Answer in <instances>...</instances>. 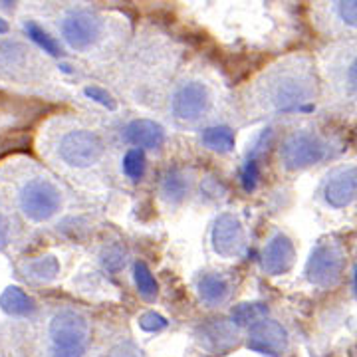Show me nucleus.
<instances>
[{"label": "nucleus", "instance_id": "17", "mask_svg": "<svg viewBox=\"0 0 357 357\" xmlns=\"http://www.w3.org/2000/svg\"><path fill=\"white\" fill-rule=\"evenodd\" d=\"M159 192H161V199L167 204L175 206V204H178L187 197V192H189V178L177 167L169 169L165 175L161 177Z\"/></svg>", "mask_w": 357, "mask_h": 357}, {"label": "nucleus", "instance_id": "4", "mask_svg": "<svg viewBox=\"0 0 357 357\" xmlns=\"http://www.w3.org/2000/svg\"><path fill=\"white\" fill-rule=\"evenodd\" d=\"M50 357H86L89 342V324L72 307L58 310L50 319Z\"/></svg>", "mask_w": 357, "mask_h": 357}, {"label": "nucleus", "instance_id": "8", "mask_svg": "<svg viewBox=\"0 0 357 357\" xmlns=\"http://www.w3.org/2000/svg\"><path fill=\"white\" fill-rule=\"evenodd\" d=\"M20 211L32 222H44L58 215L62 206V192L46 177H32L20 185Z\"/></svg>", "mask_w": 357, "mask_h": 357}, {"label": "nucleus", "instance_id": "25", "mask_svg": "<svg viewBox=\"0 0 357 357\" xmlns=\"http://www.w3.org/2000/svg\"><path fill=\"white\" fill-rule=\"evenodd\" d=\"M141 326H143V330H147V332H157V330L165 328V319L151 312V314H145V316L141 318Z\"/></svg>", "mask_w": 357, "mask_h": 357}, {"label": "nucleus", "instance_id": "9", "mask_svg": "<svg viewBox=\"0 0 357 357\" xmlns=\"http://www.w3.org/2000/svg\"><path fill=\"white\" fill-rule=\"evenodd\" d=\"M62 36L74 50L86 52L93 48L103 36V18L89 10H74L62 20Z\"/></svg>", "mask_w": 357, "mask_h": 357}, {"label": "nucleus", "instance_id": "18", "mask_svg": "<svg viewBox=\"0 0 357 357\" xmlns=\"http://www.w3.org/2000/svg\"><path fill=\"white\" fill-rule=\"evenodd\" d=\"M0 307L13 316H30L34 312V302L24 290L10 286L0 296Z\"/></svg>", "mask_w": 357, "mask_h": 357}, {"label": "nucleus", "instance_id": "29", "mask_svg": "<svg viewBox=\"0 0 357 357\" xmlns=\"http://www.w3.org/2000/svg\"><path fill=\"white\" fill-rule=\"evenodd\" d=\"M6 30H8V24H6V22L2 20V18H0V34H4Z\"/></svg>", "mask_w": 357, "mask_h": 357}, {"label": "nucleus", "instance_id": "23", "mask_svg": "<svg viewBox=\"0 0 357 357\" xmlns=\"http://www.w3.org/2000/svg\"><path fill=\"white\" fill-rule=\"evenodd\" d=\"M26 32H28V36L34 40V42H36L44 52H48V54H52V56H58V54H60V46H58V42L52 38L48 32H44L42 28H38L34 22H28V24H26Z\"/></svg>", "mask_w": 357, "mask_h": 357}, {"label": "nucleus", "instance_id": "15", "mask_svg": "<svg viewBox=\"0 0 357 357\" xmlns=\"http://www.w3.org/2000/svg\"><path fill=\"white\" fill-rule=\"evenodd\" d=\"M123 139L137 149H161L165 143V129L153 119H135L123 129Z\"/></svg>", "mask_w": 357, "mask_h": 357}, {"label": "nucleus", "instance_id": "13", "mask_svg": "<svg viewBox=\"0 0 357 357\" xmlns=\"http://www.w3.org/2000/svg\"><path fill=\"white\" fill-rule=\"evenodd\" d=\"M319 22L342 32H357V0L319 2Z\"/></svg>", "mask_w": 357, "mask_h": 357}, {"label": "nucleus", "instance_id": "27", "mask_svg": "<svg viewBox=\"0 0 357 357\" xmlns=\"http://www.w3.org/2000/svg\"><path fill=\"white\" fill-rule=\"evenodd\" d=\"M86 93H88L89 98H93L96 102L103 103V105H107V107H114V102H112V98L100 88H88L86 89Z\"/></svg>", "mask_w": 357, "mask_h": 357}, {"label": "nucleus", "instance_id": "2", "mask_svg": "<svg viewBox=\"0 0 357 357\" xmlns=\"http://www.w3.org/2000/svg\"><path fill=\"white\" fill-rule=\"evenodd\" d=\"M326 103L345 114H357V42L333 46L324 56Z\"/></svg>", "mask_w": 357, "mask_h": 357}, {"label": "nucleus", "instance_id": "26", "mask_svg": "<svg viewBox=\"0 0 357 357\" xmlns=\"http://www.w3.org/2000/svg\"><path fill=\"white\" fill-rule=\"evenodd\" d=\"M10 241V220L4 215V211H0V248H4Z\"/></svg>", "mask_w": 357, "mask_h": 357}, {"label": "nucleus", "instance_id": "28", "mask_svg": "<svg viewBox=\"0 0 357 357\" xmlns=\"http://www.w3.org/2000/svg\"><path fill=\"white\" fill-rule=\"evenodd\" d=\"M14 2H16V0H0V6H2V8H13Z\"/></svg>", "mask_w": 357, "mask_h": 357}, {"label": "nucleus", "instance_id": "24", "mask_svg": "<svg viewBox=\"0 0 357 357\" xmlns=\"http://www.w3.org/2000/svg\"><path fill=\"white\" fill-rule=\"evenodd\" d=\"M266 316V307L260 306V304H243V306H238L234 310V314H232V319L238 324V326H243V324H255L260 318H264Z\"/></svg>", "mask_w": 357, "mask_h": 357}, {"label": "nucleus", "instance_id": "7", "mask_svg": "<svg viewBox=\"0 0 357 357\" xmlns=\"http://www.w3.org/2000/svg\"><path fill=\"white\" fill-rule=\"evenodd\" d=\"M345 264H347V255L344 244L333 238L319 241L307 258L306 278L310 284L318 288L332 290L344 278Z\"/></svg>", "mask_w": 357, "mask_h": 357}, {"label": "nucleus", "instance_id": "22", "mask_svg": "<svg viewBox=\"0 0 357 357\" xmlns=\"http://www.w3.org/2000/svg\"><path fill=\"white\" fill-rule=\"evenodd\" d=\"M123 171L133 181L143 177V171H145V155H143V149H137V147L129 149L126 157H123Z\"/></svg>", "mask_w": 357, "mask_h": 357}, {"label": "nucleus", "instance_id": "5", "mask_svg": "<svg viewBox=\"0 0 357 357\" xmlns=\"http://www.w3.org/2000/svg\"><path fill=\"white\" fill-rule=\"evenodd\" d=\"M56 153L66 167L77 169V171H88V169L100 167L105 161L107 145L98 131L76 128L66 131L60 137Z\"/></svg>", "mask_w": 357, "mask_h": 357}, {"label": "nucleus", "instance_id": "12", "mask_svg": "<svg viewBox=\"0 0 357 357\" xmlns=\"http://www.w3.org/2000/svg\"><path fill=\"white\" fill-rule=\"evenodd\" d=\"M244 229L234 215H220L213 229V248L222 258H238L244 250Z\"/></svg>", "mask_w": 357, "mask_h": 357}, {"label": "nucleus", "instance_id": "16", "mask_svg": "<svg viewBox=\"0 0 357 357\" xmlns=\"http://www.w3.org/2000/svg\"><path fill=\"white\" fill-rule=\"evenodd\" d=\"M197 290H199V296H201V300L206 306L217 307L227 302V298H229L230 294V284L222 274L206 272V274L199 276Z\"/></svg>", "mask_w": 357, "mask_h": 357}, {"label": "nucleus", "instance_id": "1", "mask_svg": "<svg viewBox=\"0 0 357 357\" xmlns=\"http://www.w3.org/2000/svg\"><path fill=\"white\" fill-rule=\"evenodd\" d=\"M319 98L318 76L304 56H292L266 68L248 89V112L255 117L310 112Z\"/></svg>", "mask_w": 357, "mask_h": 357}, {"label": "nucleus", "instance_id": "21", "mask_svg": "<svg viewBox=\"0 0 357 357\" xmlns=\"http://www.w3.org/2000/svg\"><path fill=\"white\" fill-rule=\"evenodd\" d=\"M58 262H56V258H52V256H46V258H40V260H34V262H30L28 266H26V272L30 274V278H34V280H52L56 274H58Z\"/></svg>", "mask_w": 357, "mask_h": 357}, {"label": "nucleus", "instance_id": "19", "mask_svg": "<svg viewBox=\"0 0 357 357\" xmlns=\"http://www.w3.org/2000/svg\"><path fill=\"white\" fill-rule=\"evenodd\" d=\"M201 139L208 149L218 151V153H229L234 149V133H232V129L225 128V126L206 128Z\"/></svg>", "mask_w": 357, "mask_h": 357}, {"label": "nucleus", "instance_id": "14", "mask_svg": "<svg viewBox=\"0 0 357 357\" xmlns=\"http://www.w3.org/2000/svg\"><path fill=\"white\" fill-rule=\"evenodd\" d=\"M294 256L296 252H294L292 241L286 234L276 232L262 250V268L272 276L286 274L292 268Z\"/></svg>", "mask_w": 357, "mask_h": 357}, {"label": "nucleus", "instance_id": "6", "mask_svg": "<svg viewBox=\"0 0 357 357\" xmlns=\"http://www.w3.org/2000/svg\"><path fill=\"white\" fill-rule=\"evenodd\" d=\"M215 105L213 89L201 79H183L169 96V112L181 126H199L211 115Z\"/></svg>", "mask_w": 357, "mask_h": 357}, {"label": "nucleus", "instance_id": "11", "mask_svg": "<svg viewBox=\"0 0 357 357\" xmlns=\"http://www.w3.org/2000/svg\"><path fill=\"white\" fill-rule=\"evenodd\" d=\"M248 347L264 356L280 357L288 347V335L278 321L260 318L250 326Z\"/></svg>", "mask_w": 357, "mask_h": 357}, {"label": "nucleus", "instance_id": "3", "mask_svg": "<svg viewBox=\"0 0 357 357\" xmlns=\"http://www.w3.org/2000/svg\"><path fill=\"white\" fill-rule=\"evenodd\" d=\"M340 153L337 143L316 128L290 131L280 143V165L290 173H300L321 165Z\"/></svg>", "mask_w": 357, "mask_h": 357}, {"label": "nucleus", "instance_id": "10", "mask_svg": "<svg viewBox=\"0 0 357 357\" xmlns=\"http://www.w3.org/2000/svg\"><path fill=\"white\" fill-rule=\"evenodd\" d=\"M319 197L333 211H344L357 201V167H335L324 178Z\"/></svg>", "mask_w": 357, "mask_h": 357}, {"label": "nucleus", "instance_id": "20", "mask_svg": "<svg viewBox=\"0 0 357 357\" xmlns=\"http://www.w3.org/2000/svg\"><path fill=\"white\" fill-rule=\"evenodd\" d=\"M135 284H137V290L145 298V300H155L157 296V282H155L151 270L147 268L145 262H137L135 264Z\"/></svg>", "mask_w": 357, "mask_h": 357}]
</instances>
